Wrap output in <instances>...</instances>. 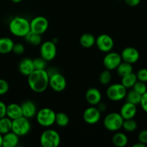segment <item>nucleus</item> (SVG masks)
<instances>
[{"label":"nucleus","instance_id":"f257e3e1","mask_svg":"<svg viewBox=\"0 0 147 147\" xmlns=\"http://www.w3.org/2000/svg\"><path fill=\"white\" fill-rule=\"evenodd\" d=\"M49 76L47 70H34L27 76L29 87L33 92L40 93L45 91L49 86Z\"/></svg>","mask_w":147,"mask_h":147},{"label":"nucleus","instance_id":"f03ea898","mask_svg":"<svg viewBox=\"0 0 147 147\" xmlns=\"http://www.w3.org/2000/svg\"><path fill=\"white\" fill-rule=\"evenodd\" d=\"M9 28L13 35L24 37L30 31V22L24 17H16L10 21Z\"/></svg>","mask_w":147,"mask_h":147},{"label":"nucleus","instance_id":"7ed1b4c3","mask_svg":"<svg viewBox=\"0 0 147 147\" xmlns=\"http://www.w3.org/2000/svg\"><path fill=\"white\" fill-rule=\"evenodd\" d=\"M56 113L50 108H43L36 113L37 122L43 127H50L55 123Z\"/></svg>","mask_w":147,"mask_h":147},{"label":"nucleus","instance_id":"20e7f679","mask_svg":"<svg viewBox=\"0 0 147 147\" xmlns=\"http://www.w3.org/2000/svg\"><path fill=\"white\" fill-rule=\"evenodd\" d=\"M40 142L42 147H57L60 144L61 139L55 130L47 129L42 133Z\"/></svg>","mask_w":147,"mask_h":147},{"label":"nucleus","instance_id":"39448f33","mask_svg":"<svg viewBox=\"0 0 147 147\" xmlns=\"http://www.w3.org/2000/svg\"><path fill=\"white\" fill-rule=\"evenodd\" d=\"M124 119L117 112L109 113L103 120V126L109 131H117L122 128Z\"/></svg>","mask_w":147,"mask_h":147},{"label":"nucleus","instance_id":"423d86ee","mask_svg":"<svg viewBox=\"0 0 147 147\" xmlns=\"http://www.w3.org/2000/svg\"><path fill=\"white\" fill-rule=\"evenodd\" d=\"M31 130V123H30L29 119L21 116L12 120V125H11V131L19 136H24L29 134Z\"/></svg>","mask_w":147,"mask_h":147},{"label":"nucleus","instance_id":"0eeeda50","mask_svg":"<svg viewBox=\"0 0 147 147\" xmlns=\"http://www.w3.org/2000/svg\"><path fill=\"white\" fill-rule=\"evenodd\" d=\"M127 93L126 88L121 83L111 85L106 90V96L112 101H119L125 98Z\"/></svg>","mask_w":147,"mask_h":147},{"label":"nucleus","instance_id":"6e6552de","mask_svg":"<svg viewBox=\"0 0 147 147\" xmlns=\"http://www.w3.org/2000/svg\"><path fill=\"white\" fill-rule=\"evenodd\" d=\"M49 86L55 92H62L66 88L67 86V80L60 73L55 71L51 73H48Z\"/></svg>","mask_w":147,"mask_h":147},{"label":"nucleus","instance_id":"1a4fd4ad","mask_svg":"<svg viewBox=\"0 0 147 147\" xmlns=\"http://www.w3.org/2000/svg\"><path fill=\"white\" fill-rule=\"evenodd\" d=\"M40 57L47 62L51 61L57 55V47L56 44L53 41H46L42 43L40 49Z\"/></svg>","mask_w":147,"mask_h":147},{"label":"nucleus","instance_id":"9d476101","mask_svg":"<svg viewBox=\"0 0 147 147\" xmlns=\"http://www.w3.org/2000/svg\"><path fill=\"white\" fill-rule=\"evenodd\" d=\"M30 31L39 34H42L47 30L49 22L45 17L38 16L33 18L30 22Z\"/></svg>","mask_w":147,"mask_h":147},{"label":"nucleus","instance_id":"9b49d317","mask_svg":"<svg viewBox=\"0 0 147 147\" xmlns=\"http://www.w3.org/2000/svg\"><path fill=\"white\" fill-rule=\"evenodd\" d=\"M96 44L98 49L103 53H109L114 47V41L110 35L107 34H100L96 38Z\"/></svg>","mask_w":147,"mask_h":147},{"label":"nucleus","instance_id":"f8f14e48","mask_svg":"<svg viewBox=\"0 0 147 147\" xmlns=\"http://www.w3.org/2000/svg\"><path fill=\"white\" fill-rule=\"evenodd\" d=\"M122 62L121 55L116 52H109L103 58V65L109 70H116Z\"/></svg>","mask_w":147,"mask_h":147},{"label":"nucleus","instance_id":"ddd939ff","mask_svg":"<svg viewBox=\"0 0 147 147\" xmlns=\"http://www.w3.org/2000/svg\"><path fill=\"white\" fill-rule=\"evenodd\" d=\"M101 118V112L94 106L89 107L84 111L83 114V119L88 124L93 125L97 123Z\"/></svg>","mask_w":147,"mask_h":147},{"label":"nucleus","instance_id":"4468645a","mask_svg":"<svg viewBox=\"0 0 147 147\" xmlns=\"http://www.w3.org/2000/svg\"><path fill=\"white\" fill-rule=\"evenodd\" d=\"M121 57L122 61L126 62L130 64H134L139 60L140 55L136 48L128 47L122 50Z\"/></svg>","mask_w":147,"mask_h":147},{"label":"nucleus","instance_id":"2eb2a0df","mask_svg":"<svg viewBox=\"0 0 147 147\" xmlns=\"http://www.w3.org/2000/svg\"><path fill=\"white\" fill-rule=\"evenodd\" d=\"M86 99L91 106H97L101 101V93L96 88H90L86 93Z\"/></svg>","mask_w":147,"mask_h":147},{"label":"nucleus","instance_id":"dca6fc26","mask_svg":"<svg viewBox=\"0 0 147 147\" xmlns=\"http://www.w3.org/2000/svg\"><path fill=\"white\" fill-rule=\"evenodd\" d=\"M20 106H21L22 111V116L30 119L36 116L37 109L35 103L33 101L25 100Z\"/></svg>","mask_w":147,"mask_h":147},{"label":"nucleus","instance_id":"f3484780","mask_svg":"<svg viewBox=\"0 0 147 147\" xmlns=\"http://www.w3.org/2000/svg\"><path fill=\"white\" fill-rule=\"evenodd\" d=\"M136 113H137L136 105L131 103L129 102H126L121 108L119 113L125 120V119H134L136 115Z\"/></svg>","mask_w":147,"mask_h":147},{"label":"nucleus","instance_id":"a211bd4d","mask_svg":"<svg viewBox=\"0 0 147 147\" xmlns=\"http://www.w3.org/2000/svg\"><path fill=\"white\" fill-rule=\"evenodd\" d=\"M19 71L22 75L28 76L34 70L33 61L30 58H24L19 63Z\"/></svg>","mask_w":147,"mask_h":147},{"label":"nucleus","instance_id":"6ab92c4d","mask_svg":"<svg viewBox=\"0 0 147 147\" xmlns=\"http://www.w3.org/2000/svg\"><path fill=\"white\" fill-rule=\"evenodd\" d=\"M20 136H17L13 131H9L2 135V144L4 147H15L18 145Z\"/></svg>","mask_w":147,"mask_h":147},{"label":"nucleus","instance_id":"aec40b11","mask_svg":"<svg viewBox=\"0 0 147 147\" xmlns=\"http://www.w3.org/2000/svg\"><path fill=\"white\" fill-rule=\"evenodd\" d=\"M7 116L11 120L22 116L21 106L17 103H11L7 106Z\"/></svg>","mask_w":147,"mask_h":147},{"label":"nucleus","instance_id":"412c9836","mask_svg":"<svg viewBox=\"0 0 147 147\" xmlns=\"http://www.w3.org/2000/svg\"><path fill=\"white\" fill-rule=\"evenodd\" d=\"M14 42L9 37H1L0 38V53L7 54L12 52Z\"/></svg>","mask_w":147,"mask_h":147},{"label":"nucleus","instance_id":"4be33fe9","mask_svg":"<svg viewBox=\"0 0 147 147\" xmlns=\"http://www.w3.org/2000/svg\"><path fill=\"white\" fill-rule=\"evenodd\" d=\"M129 139L127 136L122 132H117L112 137V143L116 147H124L127 145Z\"/></svg>","mask_w":147,"mask_h":147},{"label":"nucleus","instance_id":"5701e85b","mask_svg":"<svg viewBox=\"0 0 147 147\" xmlns=\"http://www.w3.org/2000/svg\"><path fill=\"white\" fill-rule=\"evenodd\" d=\"M80 44L85 48H90L96 44V37L90 33H85L80 37Z\"/></svg>","mask_w":147,"mask_h":147},{"label":"nucleus","instance_id":"b1692460","mask_svg":"<svg viewBox=\"0 0 147 147\" xmlns=\"http://www.w3.org/2000/svg\"><path fill=\"white\" fill-rule=\"evenodd\" d=\"M116 70V72H117V74L121 78L126 76V75L133 73L132 64H130V63H128L124 61H122Z\"/></svg>","mask_w":147,"mask_h":147},{"label":"nucleus","instance_id":"393cba45","mask_svg":"<svg viewBox=\"0 0 147 147\" xmlns=\"http://www.w3.org/2000/svg\"><path fill=\"white\" fill-rule=\"evenodd\" d=\"M24 40L29 44L32 45L33 46H38L42 42V37L41 34H37L33 32L30 31L28 34L24 36Z\"/></svg>","mask_w":147,"mask_h":147},{"label":"nucleus","instance_id":"a878e982","mask_svg":"<svg viewBox=\"0 0 147 147\" xmlns=\"http://www.w3.org/2000/svg\"><path fill=\"white\" fill-rule=\"evenodd\" d=\"M12 120L7 116L0 119V134L4 135L11 131Z\"/></svg>","mask_w":147,"mask_h":147},{"label":"nucleus","instance_id":"bb28decb","mask_svg":"<svg viewBox=\"0 0 147 147\" xmlns=\"http://www.w3.org/2000/svg\"><path fill=\"white\" fill-rule=\"evenodd\" d=\"M137 77H136V75L135 73H131L129 75H126V76L122 77L121 79V84L127 88H130L134 86V85L136 83V82L137 81Z\"/></svg>","mask_w":147,"mask_h":147},{"label":"nucleus","instance_id":"cd10ccee","mask_svg":"<svg viewBox=\"0 0 147 147\" xmlns=\"http://www.w3.org/2000/svg\"><path fill=\"white\" fill-rule=\"evenodd\" d=\"M70 119L69 116L63 112H58L56 113L55 123L60 127H65L69 124Z\"/></svg>","mask_w":147,"mask_h":147},{"label":"nucleus","instance_id":"c85d7f7f","mask_svg":"<svg viewBox=\"0 0 147 147\" xmlns=\"http://www.w3.org/2000/svg\"><path fill=\"white\" fill-rule=\"evenodd\" d=\"M125 98L126 99V102H129V103H133L134 105H138L140 103L142 95L136 93L134 90H131L126 93V96Z\"/></svg>","mask_w":147,"mask_h":147},{"label":"nucleus","instance_id":"c756f323","mask_svg":"<svg viewBox=\"0 0 147 147\" xmlns=\"http://www.w3.org/2000/svg\"><path fill=\"white\" fill-rule=\"evenodd\" d=\"M122 128L124 129L126 131L128 132H134L137 129V123L134 119H125L123 120Z\"/></svg>","mask_w":147,"mask_h":147},{"label":"nucleus","instance_id":"7c9ffc66","mask_svg":"<svg viewBox=\"0 0 147 147\" xmlns=\"http://www.w3.org/2000/svg\"><path fill=\"white\" fill-rule=\"evenodd\" d=\"M99 82L102 85H108L111 80V73L110 70L106 69L105 70L102 71L99 76Z\"/></svg>","mask_w":147,"mask_h":147},{"label":"nucleus","instance_id":"2f4dec72","mask_svg":"<svg viewBox=\"0 0 147 147\" xmlns=\"http://www.w3.org/2000/svg\"><path fill=\"white\" fill-rule=\"evenodd\" d=\"M34 70H45L47 65V61L42 57H36L32 60Z\"/></svg>","mask_w":147,"mask_h":147},{"label":"nucleus","instance_id":"473e14b6","mask_svg":"<svg viewBox=\"0 0 147 147\" xmlns=\"http://www.w3.org/2000/svg\"><path fill=\"white\" fill-rule=\"evenodd\" d=\"M133 90L136 91V93H139L140 95H143L147 91V86L145 84V83L142 81L137 80L134 85Z\"/></svg>","mask_w":147,"mask_h":147},{"label":"nucleus","instance_id":"72a5a7b5","mask_svg":"<svg viewBox=\"0 0 147 147\" xmlns=\"http://www.w3.org/2000/svg\"><path fill=\"white\" fill-rule=\"evenodd\" d=\"M136 77L137 80L139 81L144 82V83H147V69L142 68L137 72L136 73Z\"/></svg>","mask_w":147,"mask_h":147},{"label":"nucleus","instance_id":"f704fd0d","mask_svg":"<svg viewBox=\"0 0 147 147\" xmlns=\"http://www.w3.org/2000/svg\"><path fill=\"white\" fill-rule=\"evenodd\" d=\"M9 89V85L4 79L0 78V96L6 94Z\"/></svg>","mask_w":147,"mask_h":147},{"label":"nucleus","instance_id":"c9c22d12","mask_svg":"<svg viewBox=\"0 0 147 147\" xmlns=\"http://www.w3.org/2000/svg\"><path fill=\"white\" fill-rule=\"evenodd\" d=\"M24 46L22 43H14L13 46L12 52L16 55H22L24 53Z\"/></svg>","mask_w":147,"mask_h":147},{"label":"nucleus","instance_id":"e433bc0d","mask_svg":"<svg viewBox=\"0 0 147 147\" xmlns=\"http://www.w3.org/2000/svg\"><path fill=\"white\" fill-rule=\"evenodd\" d=\"M138 139H139V142L141 143L144 144L146 145L147 144V130L144 129V130H142L139 132V136H138Z\"/></svg>","mask_w":147,"mask_h":147},{"label":"nucleus","instance_id":"4c0bfd02","mask_svg":"<svg viewBox=\"0 0 147 147\" xmlns=\"http://www.w3.org/2000/svg\"><path fill=\"white\" fill-rule=\"evenodd\" d=\"M139 104L142 106V109L146 113H147V91L143 95H142L141 98V101Z\"/></svg>","mask_w":147,"mask_h":147},{"label":"nucleus","instance_id":"58836bf2","mask_svg":"<svg viewBox=\"0 0 147 147\" xmlns=\"http://www.w3.org/2000/svg\"><path fill=\"white\" fill-rule=\"evenodd\" d=\"M7 116V105L2 101H0V119Z\"/></svg>","mask_w":147,"mask_h":147},{"label":"nucleus","instance_id":"ea45409f","mask_svg":"<svg viewBox=\"0 0 147 147\" xmlns=\"http://www.w3.org/2000/svg\"><path fill=\"white\" fill-rule=\"evenodd\" d=\"M125 3L130 7H136L141 2V0H124Z\"/></svg>","mask_w":147,"mask_h":147},{"label":"nucleus","instance_id":"a19ab883","mask_svg":"<svg viewBox=\"0 0 147 147\" xmlns=\"http://www.w3.org/2000/svg\"><path fill=\"white\" fill-rule=\"evenodd\" d=\"M98 109L100 112H103L106 110V105L104 103H101V101L98 104Z\"/></svg>","mask_w":147,"mask_h":147},{"label":"nucleus","instance_id":"79ce46f5","mask_svg":"<svg viewBox=\"0 0 147 147\" xmlns=\"http://www.w3.org/2000/svg\"><path fill=\"white\" fill-rule=\"evenodd\" d=\"M132 147H146V145L144 144L141 143V142H138V143L135 144L133 145Z\"/></svg>","mask_w":147,"mask_h":147},{"label":"nucleus","instance_id":"37998d69","mask_svg":"<svg viewBox=\"0 0 147 147\" xmlns=\"http://www.w3.org/2000/svg\"><path fill=\"white\" fill-rule=\"evenodd\" d=\"M11 1L14 3H20V2H21L22 0H11Z\"/></svg>","mask_w":147,"mask_h":147},{"label":"nucleus","instance_id":"c03bdc74","mask_svg":"<svg viewBox=\"0 0 147 147\" xmlns=\"http://www.w3.org/2000/svg\"><path fill=\"white\" fill-rule=\"evenodd\" d=\"M1 144H2V135L0 134V146H1Z\"/></svg>","mask_w":147,"mask_h":147},{"label":"nucleus","instance_id":"a18cd8bd","mask_svg":"<svg viewBox=\"0 0 147 147\" xmlns=\"http://www.w3.org/2000/svg\"><path fill=\"white\" fill-rule=\"evenodd\" d=\"M118 1H121V0H118Z\"/></svg>","mask_w":147,"mask_h":147}]
</instances>
